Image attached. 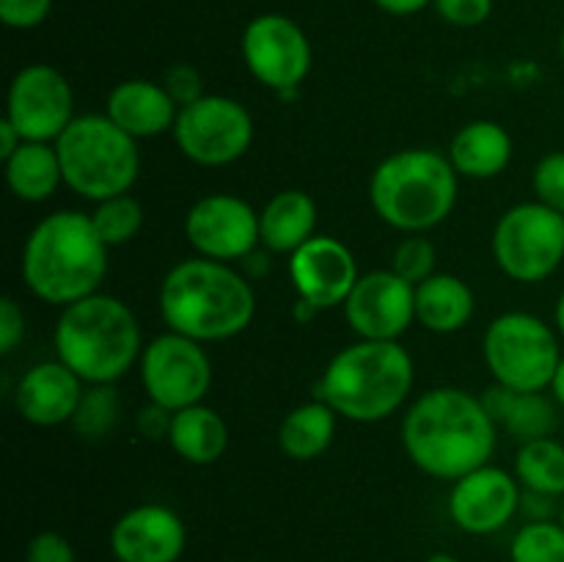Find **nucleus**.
I'll use <instances>...</instances> for the list:
<instances>
[{"label":"nucleus","instance_id":"1","mask_svg":"<svg viewBox=\"0 0 564 562\" xmlns=\"http://www.w3.org/2000/svg\"><path fill=\"white\" fill-rule=\"evenodd\" d=\"M400 435L408 461L419 472L455 483L490 463L499 424L485 411L479 395L460 386H435L408 406Z\"/></svg>","mask_w":564,"mask_h":562},{"label":"nucleus","instance_id":"2","mask_svg":"<svg viewBox=\"0 0 564 562\" xmlns=\"http://www.w3.org/2000/svg\"><path fill=\"white\" fill-rule=\"evenodd\" d=\"M160 317L165 328L209 345L240 336L257 317L251 279L218 259H182L160 281Z\"/></svg>","mask_w":564,"mask_h":562},{"label":"nucleus","instance_id":"3","mask_svg":"<svg viewBox=\"0 0 564 562\" xmlns=\"http://www.w3.org/2000/svg\"><path fill=\"white\" fill-rule=\"evenodd\" d=\"M108 253L91 215L55 209L28 231L20 273L36 301L64 309L102 290L110 268Z\"/></svg>","mask_w":564,"mask_h":562},{"label":"nucleus","instance_id":"4","mask_svg":"<svg viewBox=\"0 0 564 562\" xmlns=\"http://www.w3.org/2000/svg\"><path fill=\"white\" fill-rule=\"evenodd\" d=\"M143 345L135 312L102 290L61 309L53 328L55 358L86 386H113L124 378Z\"/></svg>","mask_w":564,"mask_h":562},{"label":"nucleus","instance_id":"5","mask_svg":"<svg viewBox=\"0 0 564 562\" xmlns=\"http://www.w3.org/2000/svg\"><path fill=\"white\" fill-rule=\"evenodd\" d=\"M416 364L402 342L356 339L341 347L317 383V397L336 417L358 424L386 422L411 397Z\"/></svg>","mask_w":564,"mask_h":562},{"label":"nucleus","instance_id":"6","mask_svg":"<svg viewBox=\"0 0 564 562\" xmlns=\"http://www.w3.org/2000/svg\"><path fill=\"white\" fill-rule=\"evenodd\" d=\"M460 176L438 149L411 147L389 154L369 176L375 215L402 235H424L457 207Z\"/></svg>","mask_w":564,"mask_h":562},{"label":"nucleus","instance_id":"7","mask_svg":"<svg viewBox=\"0 0 564 562\" xmlns=\"http://www.w3.org/2000/svg\"><path fill=\"white\" fill-rule=\"evenodd\" d=\"M64 185L97 204L130 193L141 174V149L108 114H83L55 141Z\"/></svg>","mask_w":564,"mask_h":562},{"label":"nucleus","instance_id":"8","mask_svg":"<svg viewBox=\"0 0 564 562\" xmlns=\"http://www.w3.org/2000/svg\"><path fill=\"white\" fill-rule=\"evenodd\" d=\"M562 356L554 325L532 312H501L485 328V367L512 391H549Z\"/></svg>","mask_w":564,"mask_h":562},{"label":"nucleus","instance_id":"9","mask_svg":"<svg viewBox=\"0 0 564 562\" xmlns=\"http://www.w3.org/2000/svg\"><path fill=\"white\" fill-rule=\"evenodd\" d=\"M490 251L507 279L540 284L564 262V215L538 198L512 204L496 220Z\"/></svg>","mask_w":564,"mask_h":562},{"label":"nucleus","instance_id":"10","mask_svg":"<svg viewBox=\"0 0 564 562\" xmlns=\"http://www.w3.org/2000/svg\"><path fill=\"white\" fill-rule=\"evenodd\" d=\"M176 149L202 169H224L246 158L253 143V116L240 99L204 94L180 108L171 130Z\"/></svg>","mask_w":564,"mask_h":562},{"label":"nucleus","instance_id":"11","mask_svg":"<svg viewBox=\"0 0 564 562\" xmlns=\"http://www.w3.org/2000/svg\"><path fill=\"white\" fill-rule=\"evenodd\" d=\"M138 375L147 400L171 413L204 402L213 389V358L202 342L163 331L143 345Z\"/></svg>","mask_w":564,"mask_h":562},{"label":"nucleus","instance_id":"12","mask_svg":"<svg viewBox=\"0 0 564 562\" xmlns=\"http://www.w3.org/2000/svg\"><path fill=\"white\" fill-rule=\"evenodd\" d=\"M242 64L257 83L279 97H295L312 72V42L306 31L286 14H259L240 39Z\"/></svg>","mask_w":564,"mask_h":562},{"label":"nucleus","instance_id":"13","mask_svg":"<svg viewBox=\"0 0 564 562\" xmlns=\"http://www.w3.org/2000/svg\"><path fill=\"white\" fill-rule=\"evenodd\" d=\"M3 116L17 127L22 141L55 143L75 119V94L61 69L28 64L11 77Z\"/></svg>","mask_w":564,"mask_h":562},{"label":"nucleus","instance_id":"14","mask_svg":"<svg viewBox=\"0 0 564 562\" xmlns=\"http://www.w3.org/2000/svg\"><path fill=\"white\" fill-rule=\"evenodd\" d=\"M185 237L196 257L242 262L259 242V209L235 193H207L185 215Z\"/></svg>","mask_w":564,"mask_h":562},{"label":"nucleus","instance_id":"15","mask_svg":"<svg viewBox=\"0 0 564 562\" xmlns=\"http://www.w3.org/2000/svg\"><path fill=\"white\" fill-rule=\"evenodd\" d=\"M341 312L358 339L400 342L416 323V287L391 268L369 270L356 281Z\"/></svg>","mask_w":564,"mask_h":562},{"label":"nucleus","instance_id":"16","mask_svg":"<svg viewBox=\"0 0 564 562\" xmlns=\"http://www.w3.org/2000/svg\"><path fill=\"white\" fill-rule=\"evenodd\" d=\"M521 483L507 468L485 463L449 490V518L466 534H494L505 529L521 507Z\"/></svg>","mask_w":564,"mask_h":562},{"label":"nucleus","instance_id":"17","mask_svg":"<svg viewBox=\"0 0 564 562\" xmlns=\"http://www.w3.org/2000/svg\"><path fill=\"white\" fill-rule=\"evenodd\" d=\"M358 279L361 273H358L356 253L339 237L314 235L295 253H290L292 287L297 298L312 303L317 312L341 306Z\"/></svg>","mask_w":564,"mask_h":562},{"label":"nucleus","instance_id":"18","mask_svg":"<svg viewBox=\"0 0 564 562\" xmlns=\"http://www.w3.org/2000/svg\"><path fill=\"white\" fill-rule=\"evenodd\" d=\"M185 545V521L158 501L130 507L110 529V554L116 562H180Z\"/></svg>","mask_w":564,"mask_h":562},{"label":"nucleus","instance_id":"19","mask_svg":"<svg viewBox=\"0 0 564 562\" xmlns=\"http://www.w3.org/2000/svg\"><path fill=\"white\" fill-rule=\"evenodd\" d=\"M86 383L58 358L39 361L20 378L14 391L17 413L33 428H61L72 422Z\"/></svg>","mask_w":564,"mask_h":562},{"label":"nucleus","instance_id":"20","mask_svg":"<svg viewBox=\"0 0 564 562\" xmlns=\"http://www.w3.org/2000/svg\"><path fill=\"white\" fill-rule=\"evenodd\" d=\"M105 114L127 136L143 141V138H158L174 130L180 105L165 91L163 83L132 77V80H121L110 88L108 99H105Z\"/></svg>","mask_w":564,"mask_h":562},{"label":"nucleus","instance_id":"21","mask_svg":"<svg viewBox=\"0 0 564 562\" xmlns=\"http://www.w3.org/2000/svg\"><path fill=\"white\" fill-rule=\"evenodd\" d=\"M512 136L494 119H474L463 125L449 141V163L460 180H494L512 163Z\"/></svg>","mask_w":564,"mask_h":562},{"label":"nucleus","instance_id":"22","mask_svg":"<svg viewBox=\"0 0 564 562\" xmlns=\"http://www.w3.org/2000/svg\"><path fill=\"white\" fill-rule=\"evenodd\" d=\"M317 235V204L301 187L279 191L259 209V242L270 253H295Z\"/></svg>","mask_w":564,"mask_h":562},{"label":"nucleus","instance_id":"23","mask_svg":"<svg viewBox=\"0 0 564 562\" xmlns=\"http://www.w3.org/2000/svg\"><path fill=\"white\" fill-rule=\"evenodd\" d=\"M474 309L477 298L460 275L438 270L416 284V323L430 334H457L471 323Z\"/></svg>","mask_w":564,"mask_h":562},{"label":"nucleus","instance_id":"24","mask_svg":"<svg viewBox=\"0 0 564 562\" xmlns=\"http://www.w3.org/2000/svg\"><path fill=\"white\" fill-rule=\"evenodd\" d=\"M169 446L191 466H213L229 450V424L207 402L182 408L171 419Z\"/></svg>","mask_w":564,"mask_h":562},{"label":"nucleus","instance_id":"25","mask_svg":"<svg viewBox=\"0 0 564 562\" xmlns=\"http://www.w3.org/2000/svg\"><path fill=\"white\" fill-rule=\"evenodd\" d=\"M6 185L14 198L25 204H42L64 185V171L55 143L22 141L11 158L3 160Z\"/></svg>","mask_w":564,"mask_h":562},{"label":"nucleus","instance_id":"26","mask_svg":"<svg viewBox=\"0 0 564 562\" xmlns=\"http://www.w3.org/2000/svg\"><path fill=\"white\" fill-rule=\"evenodd\" d=\"M336 417L334 408L323 402L319 397L301 402L292 408L279 424V450L284 452L290 461L308 463L323 457L330 450L336 435Z\"/></svg>","mask_w":564,"mask_h":562},{"label":"nucleus","instance_id":"27","mask_svg":"<svg viewBox=\"0 0 564 562\" xmlns=\"http://www.w3.org/2000/svg\"><path fill=\"white\" fill-rule=\"evenodd\" d=\"M521 488L564 499V444L554 435L523 441L516 455V472Z\"/></svg>","mask_w":564,"mask_h":562},{"label":"nucleus","instance_id":"28","mask_svg":"<svg viewBox=\"0 0 564 562\" xmlns=\"http://www.w3.org/2000/svg\"><path fill=\"white\" fill-rule=\"evenodd\" d=\"M556 424H560V406L554 397L545 391H516L501 428L523 444V441L554 435Z\"/></svg>","mask_w":564,"mask_h":562},{"label":"nucleus","instance_id":"29","mask_svg":"<svg viewBox=\"0 0 564 562\" xmlns=\"http://www.w3.org/2000/svg\"><path fill=\"white\" fill-rule=\"evenodd\" d=\"M88 215H91L94 229L108 248H121L132 242L143 226V207L132 193L97 202Z\"/></svg>","mask_w":564,"mask_h":562},{"label":"nucleus","instance_id":"30","mask_svg":"<svg viewBox=\"0 0 564 562\" xmlns=\"http://www.w3.org/2000/svg\"><path fill=\"white\" fill-rule=\"evenodd\" d=\"M510 562H564L562 521H527L510 543Z\"/></svg>","mask_w":564,"mask_h":562},{"label":"nucleus","instance_id":"31","mask_svg":"<svg viewBox=\"0 0 564 562\" xmlns=\"http://www.w3.org/2000/svg\"><path fill=\"white\" fill-rule=\"evenodd\" d=\"M119 413L121 400L113 386H86L75 419L69 424L83 439H102L116 428Z\"/></svg>","mask_w":564,"mask_h":562},{"label":"nucleus","instance_id":"32","mask_svg":"<svg viewBox=\"0 0 564 562\" xmlns=\"http://www.w3.org/2000/svg\"><path fill=\"white\" fill-rule=\"evenodd\" d=\"M435 262H438V248H435V242L430 240V237L405 235L397 242L389 268L416 287L422 284L424 279H430L433 273H438V270H435Z\"/></svg>","mask_w":564,"mask_h":562},{"label":"nucleus","instance_id":"33","mask_svg":"<svg viewBox=\"0 0 564 562\" xmlns=\"http://www.w3.org/2000/svg\"><path fill=\"white\" fill-rule=\"evenodd\" d=\"M534 198L564 215V152H549L534 163Z\"/></svg>","mask_w":564,"mask_h":562},{"label":"nucleus","instance_id":"34","mask_svg":"<svg viewBox=\"0 0 564 562\" xmlns=\"http://www.w3.org/2000/svg\"><path fill=\"white\" fill-rule=\"evenodd\" d=\"M53 0H0V20L11 31H31L50 17Z\"/></svg>","mask_w":564,"mask_h":562},{"label":"nucleus","instance_id":"35","mask_svg":"<svg viewBox=\"0 0 564 562\" xmlns=\"http://www.w3.org/2000/svg\"><path fill=\"white\" fill-rule=\"evenodd\" d=\"M433 6L455 28H477L494 14V0H433Z\"/></svg>","mask_w":564,"mask_h":562},{"label":"nucleus","instance_id":"36","mask_svg":"<svg viewBox=\"0 0 564 562\" xmlns=\"http://www.w3.org/2000/svg\"><path fill=\"white\" fill-rule=\"evenodd\" d=\"M25 562H77L75 545L55 529H44L28 540Z\"/></svg>","mask_w":564,"mask_h":562},{"label":"nucleus","instance_id":"37","mask_svg":"<svg viewBox=\"0 0 564 562\" xmlns=\"http://www.w3.org/2000/svg\"><path fill=\"white\" fill-rule=\"evenodd\" d=\"M163 86H165V91L174 97V102L180 105V108L196 102V99H202L204 94H207V91H204L202 72H198L196 66H191V64L171 66V69L165 72V77H163Z\"/></svg>","mask_w":564,"mask_h":562},{"label":"nucleus","instance_id":"38","mask_svg":"<svg viewBox=\"0 0 564 562\" xmlns=\"http://www.w3.org/2000/svg\"><path fill=\"white\" fill-rule=\"evenodd\" d=\"M25 336V312L11 295L0 301V353L9 356Z\"/></svg>","mask_w":564,"mask_h":562},{"label":"nucleus","instance_id":"39","mask_svg":"<svg viewBox=\"0 0 564 562\" xmlns=\"http://www.w3.org/2000/svg\"><path fill=\"white\" fill-rule=\"evenodd\" d=\"M171 419H174V413H171L169 408L147 402V406L138 411V419H135L138 433H141L147 441H163V439L169 441Z\"/></svg>","mask_w":564,"mask_h":562},{"label":"nucleus","instance_id":"40","mask_svg":"<svg viewBox=\"0 0 564 562\" xmlns=\"http://www.w3.org/2000/svg\"><path fill=\"white\" fill-rule=\"evenodd\" d=\"M560 510H562V499H556V496H549V494H538V490H521V507H518V512H521L527 521H556L560 518Z\"/></svg>","mask_w":564,"mask_h":562},{"label":"nucleus","instance_id":"41","mask_svg":"<svg viewBox=\"0 0 564 562\" xmlns=\"http://www.w3.org/2000/svg\"><path fill=\"white\" fill-rule=\"evenodd\" d=\"M372 3L391 17H411L419 14L422 9H427L433 0H372Z\"/></svg>","mask_w":564,"mask_h":562},{"label":"nucleus","instance_id":"42","mask_svg":"<svg viewBox=\"0 0 564 562\" xmlns=\"http://www.w3.org/2000/svg\"><path fill=\"white\" fill-rule=\"evenodd\" d=\"M20 143H22V136L17 132V127L3 116V119H0V160L11 158V154L20 149Z\"/></svg>","mask_w":564,"mask_h":562},{"label":"nucleus","instance_id":"43","mask_svg":"<svg viewBox=\"0 0 564 562\" xmlns=\"http://www.w3.org/2000/svg\"><path fill=\"white\" fill-rule=\"evenodd\" d=\"M268 253H270V251H259V248H257V251L248 253V257L242 259V262H240L242 273H246L248 279H251V281L257 279V275H264V273H268V268H270Z\"/></svg>","mask_w":564,"mask_h":562},{"label":"nucleus","instance_id":"44","mask_svg":"<svg viewBox=\"0 0 564 562\" xmlns=\"http://www.w3.org/2000/svg\"><path fill=\"white\" fill-rule=\"evenodd\" d=\"M551 397H554L556 400V406L562 408L564 411V356H562V361H560V367H556V375H554V380H551Z\"/></svg>","mask_w":564,"mask_h":562},{"label":"nucleus","instance_id":"45","mask_svg":"<svg viewBox=\"0 0 564 562\" xmlns=\"http://www.w3.org/2000/svg\"><path fill=\"white\" fill-rule=\"evenodd\" d=\"M317 309L312 306V303H306V301H301V298H297V303H295V320L297 323H308V320L312 317H317Z\"/></svg>","mask_w":564,"mask_h":562},{"label":"nucleus","instance_id":"46","mask_svg":"<svg viewBox=\"0 0 564 562\" xmlns=\"http://www.w3.org/2000/svg\"><path fill=\"white\" fill-rule=\"evenodd\" d=\"M554 328H556V334H560L562 339H564V290H562V295L556 298V306H554Z\"/></svg>","mask_w":564,"mask_h":562},{"label":"nucleus","instance_id":"47","mask_svg":"<svg viewBox=\"0 0 564 562\" xmlns=\"http://www.w3.org/2000/svg\"><path fill=\"white\" fill-rule=\"evenodd\" d=\"M424 562H460V560H457L455 554H449V551H435V554H430Z\"/></svg>","mask_w":564,"mask_h":562},{"label":"nucleus","instance_id":"48","mask_svg":"<svg viewBox=\"0 0 564 562\" xmlns=\"http://www.w3.org/2000/svg\"><path fill=\"white\" fill-rule=\"evenodd\" d=\"M560 55H562V64H564V28H562V36H560Z\"/></svg>","mask_w":564,"mask_h":562},{"label":"nucleus","instance_id":"49","mask_svg":"<svg viewBox=\"0 0 564 562\" xmlns=\"http://www.w3.org/2000/svg\"><path fill=\"white\" fill-rule=\"evenodd\" d=\"M560 521H562V527H564V499H562V510H560Z\"/></svg>","mask_w":564,"mask_h":562}]
</instances>
